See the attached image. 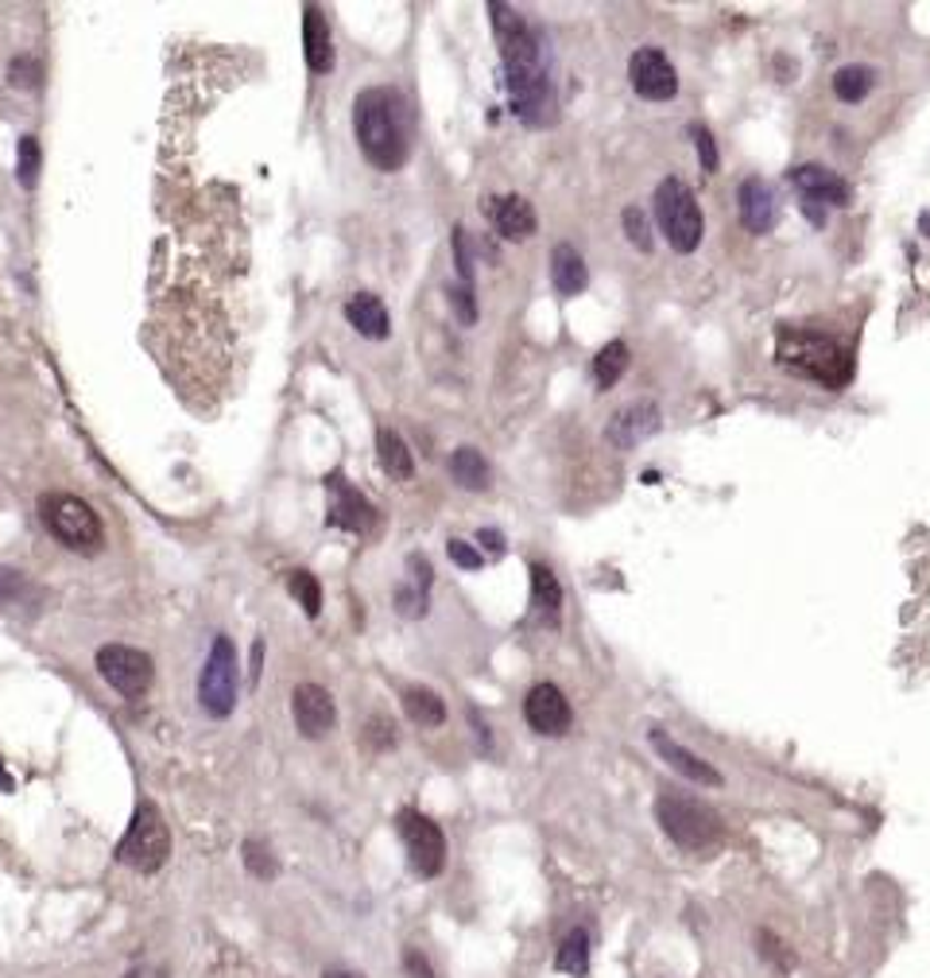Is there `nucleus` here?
I'll list each match as a JSON object with an SVG mask.
<instances>
[{
	"label": "nucleus",
	"mask_w": 930,
	"mask_h": 978,
	"mask_svg": "<svg viewBox=\"0 0 930 978\" xmlns=\"http://www.w3.org/2000/svg\"><path fill=\"white\" fill-rule=\"evenodd\" d=\"M531 610L547 629L562 621V587L547 564H531Z\"/></svg>",
	"instance_id": "23"
},
{
	"label": "nucleus",
	"mask_w": 930,
	"mask_h": 978,
	"mask_svg": "<svg viewBox=\"0 0 930 978\" xmlns=\"http://www.w3.org/2000/svg\"><path fill=\"white\" fill-rule=\"evenodd\" d=\"M450 474H454V482L462 485V490H489V462H485V454L477 451V446H457L454 454H450Z\"/></svg>",
	"instance_id": "24"
},
{
	"label": "nucleus",
	"mask_w": 930,
	"mask_h": 978,
	"mask_svg": "<svg viewBox=\"0 0 930 978\" xmlns=\"http://www.w3.org/2000/svg\"><path fill=\"white\" fill-rule=\"evenodd\" d=\"M40 517L47 525V533L55 536L63 548L82 551V556H94L102 551L105 533H102V520L97 513L89 509L82 497L74 494H43L40 497Z\"/></svg>",
	"instance_id": "6"
},
{
	"label": "nucleus",
	"mask_w": 930,
	"mask_h": 978,
	"mask_svg": "<svg viewBox=\"0 0 930 978\" xmlns=\"http://www.w3.org/2000/svg\"><path fill=\"white\" fill-rule=\"evenodd\" d=\"M524 718L543 738H562L570 730V723H574V711H570V700L554 684H536L528 692V700H524Z\"/></svg>",
	"instance_id": "14"
},
{
	"label": "nucleus",
	"mask_w": 930,
	"mask_h": 978,
	"mask_svg": "<svg viewBox=\"0 0 930 978\" xmlns=\"http://www.w3.org/2000/svg\"><path fill=\"white\" fill-rule=\"evenodd\" d=\"M353 133L364 159L380 171H400L408 164V125L395 90L372 86L353 102Z\"/></svg>",
	"instance_id": "2"
},
{
	"label": "nucleus",
	"mask_w": 930,
	"mask_h": 978,
	"mask_svg": "<svg viewBox=\"0 0 930 978\" xmlns=\"http://www.w3.org/2000/svg\"><path fill=\"white\" fill-rule=\"evenodd\" d=\"M652 210H655V222H659V233L667 238V245L675 249V253H694V249L702 245L706 218L686 179L678 176L663 179L652 194Z\"/></svg>",
	"instance_id": "5"
},
{
	"label": "nucleus",
	"mask_w": 930,
	"mask_h": 978,
	"mask_svg": "<svg viewBox=\"0 0 930 978\" xmlns=\"http://www.w3.org/2000/svg\"><path fill=\"white\" fill-rule=\"evenodd\" d=\"M323 978H361V975H357V970H346V967H330Z\"/></svg>",
	"instance_id": "44"
},
{
	"label": "nucleus",
	"mask_w": 930,
	"mask_h": 978,
	"mask_svg": "<svg viewBox=\"0 0 930 978\" xmlns=\"http://www.w3.org/2000/svg\"><path fill=\"white\" fill-rule=\"evenodd\" d=\"M551 284H554V292L567 295V299L582 295L585 284H590V269H585V256L578 253L570 241H559V245L551 249Z\"/></svg>",
	"instance_id": "22"
},
{
	"label": "nucleus",
	"mask_w": 930,
	"mask_h": 978,
	"mask_svg": "<svg viewBox=\"0 0 930 978\" xmlns=\"http://www.w3.org/2000/svg\"><path fill=\"white\" fill-rule=\"evenodd\" d=\"M28 582H24V575L20 571H9V567H4V571H0V606H12L20 598V590H24Z\"/></svg>",
	"instance_id": "39"
},
{
	"label": "nucleus",
	"mask_w": 930,
	"mask_h": 978,
	"mask_svg": "<svg viewBox=\"0 0 930 978\" xmlns=\"http://www.w3.org/2000/svg\"><path fill=\"white\" fill-rule=\"evenodd\" d=\"M403 711H408L411 723L423 726V730H434V726L446 723V703H442L438 692H431V687H408V692H403Z\"/></svg>",
	"instance_id": "26"
},
{
	"label": "nucleus",
	"mask_w": 930,
	"mask_h": 978,
	"mask_svg": "<svg viewBox=\"0 0 930 978\" xmlns=\"http://www.w3.org/2000/svg\"><path fill=\"white\" fill-rule=\"evenodd\" d=\"M261 661H264V641L253 644V684L261 680Z\"/></svg>",
	"instance_id": "43"
},
{
	"label": "nucleus",
	"mask_w": 930,
	"mask_h": 978,
	"mask_svg": "<svg viewBox=\"0 0 930 978\" xmlns=\"http://www.w3.org/2000/svg\"><path fill=\"white\" fill-rule=\"evenodd\" d=\"M788 179L799 191V202H803V214L811 218V225H826V207H849L853 202V187L822 164H799V168L788 171Z\"/></svg>",
	"instance_id": "9"
},
{
	"label": "nucleus",
	"mask_w": 930,
	"mask_h": 978,
	"mask_svg": "<svg viewBox=\"0 0 930 978\" xmlns=\"http://www.w3.org/2000/svg\"><path fill=\"white\" fill-rule=\"evenodd\" d=\"M97 672L109 687H117L128 700H140L151 687V676H156V664H151L148 652L133 649V644H102L97 649Z\"/></svg>",
	"instance_id": "11"
},
{
	"label": "nucleus",
	"mask_w": 930,
	"mask_h": 978,
	"mask_svg": "<svg viewBox=\"0 0 930 978\" xmlns=\"http://www.w3.org/2000/svg\"><path fill=\"white\" fill-rule=\"evenodd\" d=\"M403 970H408V978H434V967L426 963V955L419 951V947L403 951Z\"/></svg>",
	"instance_id": "40"
},
{
	"label": "nucleus",
	"mask_w": 930,
	"mask_h": 978,
	"mask_svg": "<svg viewBox=\"0 0 930 978\" xmlns=\"http://www.w3.org/2000/svg\"><path fill=\"white\" fill-rule=\"evenodd\" d=\"M873 86H876V71H873V66H865V63H849V66H842V71L834 74V94L842 97V102H849V105L865 102V97L873 94Z\"/></svg>",
	"instance_id": "28"
},
{
	"label": "nucleus",
	"mask_w": 930,
	"mask_h": 978,
	"mask_svg": "<svg viewBox=\"0 0 930 978\" xmlns=\"http://www.w3.org/2000/svg\"><path fill=\"white\" fill-rule=\"evenodd\" d=\"M17 179L24 191H35L40 183V136H20V148H17Z\"/></svg>",
	"instance_id": "30"
},
{
	"label": "nucleus",
	"mask_w": 930,
	"mask_h": 978,
	"mask_svg": "<svg viewBox=\"0 0 930 978\" xmlns=\"http://www.w3.org/2000/svg\"><path fill=\"white\" fill-rule=\"evenodd\" d=\"M326 490L334 494V505H330V525L334 528H346V533L353 536H364L372 525H377V509L369 505V497L357 494L353 485L346 482L341 474H330L326 477Z\"/></svg>",
	"instance_id": "16"
},
{
	"label": "nucleus",
	"mask_w": 930,
	"mask_h": 978,
	"mask_svg": "<svg viewBox=\"0 0 930 978\" xmlns=\"http://www.w3.org/2000/svg\"><path fill=\"white\" fill-rule=\"evenodd\" d=\"M489 218L505 241H528L539 230L536 207L524 194H497V199H489Z\"/></svg>",
	"instance_id": "18"
},
{
	"label": "nucleus",
	"mask_w": 930,
	"mask_h": 978,
	"mask_svg": "<svg viewBox=\"0 0 930 978\" xmlns=\"http://www.w3.org/2000/svg\"><path fill=\"white\" fill-rule=\"evenodd\" d=\"M245 866L253 877H264V882H272V877L279 874V862L272 859V851L264 843H256V839H249L245 843Z\"/></svg>",
	"instance_id": "33"
},
{
	"label": "nucleus",
	"mask_w": 930,
	"mask_h": 978,
	"mask_svg": "<svg viewBox=\"0 0 930 978\" xmlns=\"http://www.w3.org/2000/svg\"><path fill=\"white\" fill-rule=\"evenodd\" d=\"M287 590L299 598V606H303V613H307V618H318V610H323V587H318L315 575H310V571H292V575H287Z\"/></svg>",
	"instance_id": "31"
},
{
	"label": "nucleus",
	"mask_w": 930,
	"mask_h": 978,
	"mask_svg": "<svg viewBox=\"0 0 930 978\" xmlns=\"http://www.w3.org/2000/svg\"><path fill=\"white\" fill-rule=\"evenodd\" d=\"M346 318H349V326H353L357 335L372 338V343H380V338L392 335V318H388V307L380 303V295H372V292L349 295V299H346Z\"/></svg>",
	"instance_id": "21"
},
{
	"label": "nucleus",
	"mask_w": 930,
	"mask_h": 978,
	"mask_svg": "<svg viewBox=\"0 0 930 978\" xmlns=\"http://www.w3.org/2000/svg\"><path fill=\"white\" fill-rule=\"evenodd\" d=\"M919 230H922V238L930 241V210H922V214H919Z\"/></svg>",
	"instance_id": "45"
},
{
	"label": "nucleus",
	"mask_w": 930,
	"mask_h": 978,
	"mask_svg": "<svg viewBox=\"0 0 930 978\" xmlns=\"http://www.w3.org/2000/svg\"><path fill=\"white\" fill-rule=\"evenodd\" d=\"M125 978H167V970L163 967H136V970H128Z\"/></svg>",
	"instance_id": "42"
},
{
	"label": "nucleus",
	"mask_w": 930,
	"mask_h": 978,
	"mask_svg": "<svg viewBox=\"0 0 930 978\" xmlns=\"http://www.w3.org/2000/svg\"><path fill=\"white\" fill-rule=\"evenodd\" d=\"M489 12L500 40V59H505L512 113L524 125H547L554 117V86L543 35L508 4H489Z\"/></svg>",
	"instance_id": "1"
},
{
	"label": "nucleus",
	"mask_w": 930,
	"mask_h": 978,
	"mask_svg": "<svg viewBox=\"0 0 930 978\" xmlns=\"http://www.w3.org/2000/svg\"><path fill=\"white\" fill-rule=\"evenodd\" d=\"M783 369H791L795 377H806V381H818L826 389H837V385L849 381V354L826 335H811V330H783L780 350H775Z\"/></svg>",
	"instance_id": "4"
},
{
	"label": "nucleus",
	"mask_w": 930,
	"mask_h": 978,
	"mask_svg": "<svg viewBox=\"0 0 930 978\" xmlns=\"http://www.w3.org/2000/svg\"><path fill=\"white\" fill-rule=\"evenodd\" d=\"M117 859L125 866L140 870V874H156L163 870V862L171 859V831H167L163 816L156 803H136V816L128 823L125 839L117 843Z\"/></svg>",
	"instance_id": "7"
},
{
	"label": "nucleus",
	"mask_w": 930,
	"mask_h": 978,
	"mask_svg": "<svg viewBox=\"0 0 930 978\" xmlns=\"http://www.w3.org/2000/svg\"><path fill=\"white\" fill-rule=\"evenodd\" d=\"M647 742H652L655 754H659L683 780H694V785H702V788H718L721 785V772L714 769L710 761H702L698 754H690L686 746H678V742L670 738L663 726H652V730H647Z\"/></svg>",
	"instance_id": "17"
},
{
	"label": "nucleus",
	"mask_w": 930,
	"mask_h": 978,
	"mask_svg": "<svg viewBox=\"0 0 930 978\" xmlns=\"http://www.w3.org/2000/svg\"><path fill=\"white\" fill-rule=\"evenodd\" d=\"M760 944H764V947H760V955H764L768 963H775L780 970L795 967V955H791L788 947L780 944V939H772V932H760Z\"/></svg>",
	"instance_id": "37"
},
{
	"label": "nucleus",
	"mask_w": 930,
	"mask_h": 978,
	"mask_svg": "<svg viewBox=\"0 0 930 978\" xmlns=\"http://www.w3.org/2000/svg\"><path fill=\"white\" fill-rule=\"evenodd\" d=\"M9 82H12V86L35 90V86H40V63H35V59H28V55L12 59V66H9Z\"/></svg>",
	"instance_id": "36"
},
{
	"label": "nucleus",
	"mask_w": 930,
	"mask_h": 978,
	"mask_svg": "<svg viewBox=\"0 0 930 978\" xmlns=\"http://www.w3.org/2000/svg\"><path fill=\"white\" fill-rule=\"evenodd\" d=\"M364 746H369V749H377V754H384V749H392V746H395V726L388 723V718L372 715V718H369V730H364Z\"/></svg>",
	"instance_id": "35"
},
{
	"label": "nucleus",
	"mask_w": 930,
	"mask_h": 978,
	"mask_svg": "<svg viewBox=\"0 0 930 978\" xmlns=\"http://www.w3.org/2000/svg\"><path fill=\"white\" fill-rule=\"evenodd\" d=\"M477 540H482L485 548L493 551V556H500V551H505V536H500V533H493V528H482V533H477Z\"/></svg>",
	"instance_id": "41"
},
{
	"label": "nucleus",
	"mask_w": 930,
	"mask_h": 978,
	"mask_svg": "<svg viewBox=\"0 0 930 978\" xmlns=\"http://www.w3.org/2000/svg\"><path fill=\"white\" fill-rule=\"evenodd\" d=\"M655 820H659L663 835H667L678 851H694V854L714 851V846L721 843V835H726V823H721L718 811L686 792H663L659 800H655Z\"/></svg>",
	"instance_id": "3"
},
{
	"label": "nucleus",
	"mask_w": 930,
	"mask_h": 978,
	"mask_svg": "<svg viewBox=\"0 0 930 978\" xmlns=\"http://www.w3.org/2000/svg\"><path fill=\"white\" fill-rule=\"evenodd\" d=\"M628 82L644 102H670L678 94V71L659 48H636L628 59Z\"/></svg>",
	"instance_id": "12"
},
{
	"label": "nucleus",
	"mask_w": 930,
	"mask_h": 978,
	"mask_svg": "<svg viewBox=\"0 0 930 978\" xmlns=\"http://www.w3.org/2000/svg\"><path fill=\"white\" fill-rule=\"evenodd\" d=\"M554 967H559L562 975H574V978L590 975V932L570 928L567 936H562L559 951H554Z\"/></svg>",
	"instance_id": "27"
},
{
	"label": "nucleus",
	"mask_w": 930,
	"mask_h": 978,
	"mask_svg": "<svg viewBox=\"0 0 930 978\" xmlns=\"http://www.w3.org/2000/svg\"><path fill=\"white\" fill-rule=\"evenodd\" d=\"M446 551H450V559H454V564L462 567V571H477V567L485 564L482 551H477L474 544H465V540H450V544H446Z\"/></svg>",
	"instance_id": "38"
},
{
	"label": "nucleus",
	"mask_w": 930,
	"mask_h": 978,
	"mask_svg": "<svg viewBox=\"0 0 930 978\" xmlns=\"http://www.w3.org/2000/svg\"><path fill=\"white\" fill-rule=\"evenodd\" d=\"M292 715L295 726H299L303 738H326L338 723V707H334V695L318 684H299L292 695Z\"/></svg>",
	"instance_id": "15"
},
{
	"label": "nucleus",
	"mask_w": 930,
	"mask_h": 978,
	"mask_svg": "<svg viewBox=\"0 0 930 978\" xmlns=\"http://www.w3.org/2000/svg\"><path fill=\"white\" fill-rule=\"evenodd\" d=\"M395 828H400L411 870H415L419 877H438L442 866H446V835H442L438 823H434L431 816H423V811L403 808Z\"/></svg>",
	"instance_id": "10"
},
{
	"label": "nucleus",
	"mask_w": 930,
	"mask_h": 978,
	"mask_svg": "<svg viewBox=\"0 0 930 978\" xmlns=\"http://www.w3.org/2000/svg\"><path fill=\"white\" fill-rule=\"evenodd\" d=\"M198 707L210 718H229L237 707V649L225 633L213 637L210 656L198 676Z\"/></svg>",
	"instance_id": "8"
},
{
	"label": "nucleus",
	"mask_w": 930,
	"mask_h": 978,
	"mask_svg": "<svg viewBox=\"0 0 930 978\" xmlns=\"http://www.w3.org/2000/svg\"><path fill=\"white\" fill-rule=\"evenodd\" d=\"M621 225L628 233V241L640 249V253H652V225H647V214L640 207H624Z\"/></svg>",
	"instance_id": "32"
},
{
	"label": "nucleus",
	"mask_w": 930,
	"mask_h": 978,
	"mask_svg": "<svg viewBox=\"0 0 930 978\" xmlns=\"http://www.w3.org/2000/svg\"><path fill=\"white\" fill-rule=\"evenodd\" d=\"M690 140L698 148V164H702L706 176H718L721 159H718V144H714V133L706 125H690Z\"/></svg>",
	"instance_id": "34"
},
{
	"label": "nucleus",
	"mask_w": 930,
	"mask_h": 978,
	"mask_svg": "<svg viewBox=\"0 0 930 978\" xmlns=\"http://www.w3.org/2000/svg\"><path fill=\"white\" fill-rule=\"evenodd\" d=\"M303 55H307V66L315 74L334 71V40H330V28H326V17L318 4H307V9H303Z\"/></svg>",
	"instance_id": "20"
},
{
	"label": "nucleus",
	"mask_w": 930,
	"mask_h": 978,
	"mask_svg": "<svg viewBox=\"0 0 930 978\" xmlns=\"http://www.w3.org/2000/svg\"><path fill=\"white\" fill-rule=\"evenodd\" d=\"M377 454H380V466H384L388 477H395V482H411V474H415V459H411L408 443H403L392 428L377 431Z\"/></svg>",
	"instance_id": "25"
},
{
	"label": "nucleus",
	"mask_w": 930,
	"mask_h": 978,
	"mask_svg": "<svg viewBox=\"0 0 930 978\" xmlns=\"http://www.w3.org/2000/svg\"><path fill=\"white\" fill-rule=\"evenodd\" d=\"M628 346L624 343H609L598 350V358H593V381H598V389H613L616 381H621L624 374H628Z\"/></svg>",
	"instance_id": "29"
},
{
	"label": "nucleus",
	"mask_w": 930,
	"mask_h": 978,
	"mask_svg": "<svg viewBox=\"0 0 930 978\" xmlns=\"http://www.w3.org/2000/svg\"><path fill=\"white\" fill-rule=\"evenodd\" d=\"M737 207H741V222L749 225L752 233H768L780 218V207H775V191L764 183V179H744L737 187Z\"/></svg>",
	"instance_id": "19"
},
{
	"label": "nucleus",
	"mask_w": 930,
	"mask_h": 978,
	"mask_svg": "<svg viewBox=\"0 0 930 978\" xmlns=\"http://www.w3.org/2000/svg\"><path fill=\"white\" fill-rule=\"evenodd\" d=\"M663 412L655 400H632V404L616 408L605 423V443L616 451H636L640 443H647L652 435H659Z\"/></svg>",
	"instance_id": "13"
}]
</instances>
